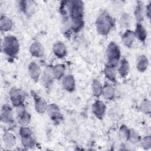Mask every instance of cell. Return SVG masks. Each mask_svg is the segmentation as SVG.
<instances>
[{
  "mask_svg": "<svg viewBox=\"0 0 151 151\" xmlns=\"http://www.w3.org/2000/svg\"><path fill=\"white\" fill-rule=\"evenodd\" d=\"M119 136L123 141L128 140L129 137V129L124 125L122 126L119 130Z\"/></svg>",
  "mask_w": 151,
  "mask_h": 151,
  "instance_id": "30",
  "label": "cell"
},
{
  "mask_svg": "<svg viewBox=\"0 0 151 151\" xmlns=\"http://www.w3.org/2000/svg\"><path fill=\"white\" fill-rule=\"evenodd\" d=\"M135 38L134 32L130 30H127L122 37V41L123 44L127 47H131Z\"/></svg>",
  "mask_w": 151,
  "mask_h": 151,
  "instance_id": "15",
  "label": "cell"
},
{
  "mask_svg": "<svg viewBox=\"0 0 151 151\" xmlns=\"http://www.w3.org/2000/svg\"><path fill=\"white\" fill-rule=\"evenodd\" d=\"M3 140L5 145L8 147H12L16 143L15 136L10 132H5L3 135Z\"/></svg>",
  "mask_w": 151,
  "mask_h": 151,
  "instance_id": "21",
  "label": "cell"
},
{
  "mask_svg": "<svg viewBox=\"0 0 151 151\" xmlns=\"http://www.w3.org/2000/svg\"><path fill=\"white\" fill-rule=\"evenodd\" d=\"M101 94H103V97L106 100H111L114 97V95H115L114 88L111 85L106 82L104 86L103 87Z\"/></svg>",
  "mask_w": 151,
  "mask_h": 151,
  "instance_id": "16",
  "label": "cell"
},
{
  "mask_svg": "<svg viewBox=\"0 0 151 151\" xmlns=\"http://www.w3.org/2000/svg\"><path fill=\"white\" fill-rule=\"evenodd\" d=\"M17 113L19 124L22 126H26L29 123L31 117L29 114L26 111L23 104L17 107Z\"/></svg>",
  "mask_w": 151,
  "mask_h": 151,
  "instance_id": "6",
  "label": "cell"
},
{
  "mask_svg": "<svg viewBox=\"0 0 151 151\" xmlns=\"http://www.w3.org/2000/svg\"><path fill=\"white\" fill-rule=\"evenodd\" d=\"M146 15H147L148 18H150V4H149L146 7Z\"/></svg>",
  "mask_w": 151,
  "mask_h": 151,
  "instance_id": "33",
  "label": "cell"
},
{
  "mask_svg": "<svg viewBox=\"0 0 151 151\" xmlns=\"http://www.w3.org/2000/svg\"><path fill=\"white\" fill-rule=\"evenodd\" d=\"M129 140H131L132 142H137L139 140V136L138 133L133 129L129 130Z\"/></svg>",
  "mask_w": 151,
  "mask_h": 151,
  "instance_id": "31",
  "label": "cell"
},
{
  "mask_svg": "<svg viewBox=\"0 0 151 151\" xmlns=\"http://www.w3.org/2000/svg\"><path fill=\"white\" fill-rule=\"evenodd\" d=\"M1 120L5 123H11L13 121L12 110L10 106L5 104L4 105L1 114Z\"/></svg>",
  "mask_w": 151,
  "mask_h": 151,
  "instance_id": "10",
  "label": "cell"
},
{
  "mask_svg": "<svg viewBox=\"0 0 151 151\" xmlns=\"http://www.w3.org/2000/svg\"><path fill=\"white\" fill-rule=\"evenodd\" d=\"M107 63L106 66L115 68L119 63L120 57V50L119 47L114 42H111L106 49Z\"/></svg>",
  "mask_w": 151,
  "mask_h": 151,
  "instance_id": "3",
  "label": "cell"
},
{
  "mask_svg": "<svg viewBox=\"0 0 151 151\" xmlns=\"http://www.w3.org/2000/svg\"><path fill=\"white\" fill-rule=\"evenodd\" d=\"M63 87L66 91L68 92H73L75 90L76 83L73 75L68 74L66 76L62 82Z\"/></svg>",
  "mask_w": 151,
  "mask_h": 151,
  "instance_id": "11",
  "label": "cell"
},
{
  "mask_svg": "<svg viewBox=\"0 0 151 151\" xmlns=\"http://www.w3.org/2000/svg\"><path fill=\"white\" fill-rule=\"evenodd\" d=\"M53 52L58 58H62L67 55V48L62 42H57L53 45Z\"/></svg>",
  "mask_w": 151,
  "mask_h": 151,
  "instance_id": "13",
  "label": "cell"
},
{
  "mask_svg": "<svg viewBox=\"0 0 151 151\" xmlns=\"http://www.w3.org/2000/svg\"><path fill=\"white\" fill-rule=\"evenodd\" d=\"M71 27L74 32L79 31L84 25V21L83 19L71 20Z\"/></svg>",
  "mask_w": 151,
  "mask_h": 151,
  "instance_id": "28",
  "label": "cell"
},
{
  "mask_svg": "<svg viewBox=\"0 0 151 151\" xmlns=\"http://www.w3.org/2000/svg\"><path fill=\"white\" fill-rule=\"evenodd\" d=\"M106 109L105 104L100 100L96 101L92 105V111L95 116L99 119H102L104 116Z\"/></svg>",
  "mask_w": 151,
  "mask_h": 151,
  "instance_id": "8",
  "label": "cell"
},
{
  "mask_svg": "<svg viewBox=\"0 0 151 151\" xmlns=\"http://www.w3.org/2000/svg\"><path fill=\"white\" fill-rule=\"evenodd\" d=\"M68 8L71 20L83 19V3L81 1L67 2Z\"/></svg>",
  "mask_w": 151,
  "mask_h": 151,
  "instance_id": "4",
  "label": "cell"
},
{
  "mask_svg": "<svg viewBox=\"0 0 151 151\" xmlns=\"http://www.w3.org/2000/svg\"><path fill=\"white\" fill-rule=\"evenodd\" d=\"M136 37L141 42H145L147 37V31L145 27L140 23H137L136 26L135 31L134 32Z\"/></svg>",
  "mask_w": 151,
  "mask_h": 151,
  "instance_id": "18",
  "label": "cell"
},
{
  "mask_svg": "<svg viewBox=\"0 0 151 151\" xmlns=\"http://www.w3.org/2000/svg\"><path fill=\"white\" fill-rule=\"evenodd\" d=\"M134 16L138 21H142L143 19V6L142 2H138L135 10H134Z\"/></svg>",
  "mask_w": 151,
  "mask_h": 151,
  "instance_id": "26",
  "label": "cell"
},
{
  "mask_svg": "<svg viewBox=\"0 0 151 151\" xmlns=\"http://www.w3.org/2000/svg\"><path fill=\"white\" fill-rule=\"evenodd\" d=\"M9 96L11 103L14 106L17 107L23 104L25 100V94L21 89L12 88L10 91Z\"/></svg>",
  "mask_w": 151,
  "mask_h": 151,
  "instance_id": "5",
  "label": "cell"
},
{
  "mask_svg": "<svg viewBox=\"0 0 151 151\" xmlns=\"http://www.w3.org/2000/svg\"><path fill=\"white\" fill-rule=\"evenodd\" d=\"M32 96L34 100L35 109L36 111L40 114L44 113L47 111L48 107V105L45 100L32 91Z\"/></svg>",
  "mask_w": 151,
  "mask_h": 151,
  "instance_id": "7",
  "label": "cell"
},
{
  "mask_svg": "<svg viewBox=\"0 0 151 151\" xmlns=\"http://www.w3.org/2000/svg\"><path fill=\"white\" fill-rule=\"evenodd\" d=\"M21 139L22 145L25 147L30 148L35 146V140H34L32 134L21 136Z\"/></svg>",
  "mask_w": 151,
  "mask_h": 151,
  "instance_id": "25",
  "label": "cell"
},
{
  "mask_svg": "<svg viewBox=\"0 0 151 151\" xmlns=\"http://www.w3.org/2000/svg\"><path fill=\"white\" fill-rule=\"evenodd\" d=\"M113 25V19L106 12L100 14L96 21L97 31L102 35H107Z\"/></svg>",
  "mask_w": 151,
  "mask_h": 151,
  "instance_id": "1",
  "label": "cell"
},
{
  "mask_svg": "<svg viewBox=\"0 0 151 151\" xmlns=\"http://www.w3.org/2000/svg\"><path fill=\"white\" fill-rule=\"evenodd\" d=\"M130 69V66H129V63L128 61L123 58L122 60L120 67L118 69V72L120 74V76L122 77H125L127 76L129 71Z\"/></svg>",
  "mask_w": 151,
  "mask_h": 151,
  "instance_id": "22",
  "label": "cell"
},
{
  "mask_svg": "<svg viewBox=\"0 0 151 151\" xmlns=\"http://www.w3.org/2000/svg\"><path fill=\"white\" fill-rule=\"evenodd\" d=\"M51 69L54 78L60 80L64 74L65 67L64 64H58L55 65Z\"/></svg>",
  "mask_w": 151,
  "mask_h": 151,
  "instance_id": "20",
  "label": "cell"
},
{
  "mask_svg": "<svg viewBox=\"0 0 151 151\" xmlns=\"http://www.w3.org/2000/svg\"><path fill=\"white\" fill-rule=\"evenodd\" d=\"M140 110L145 114H149L150 112V101L149 100H143L140 104Z\"/></svg>",
  "mask_w": 151,
  "mask_h": 151,
  "instance_id": "29",
  "label": "cell"
},
{
  "mask_svg": "<svg viewBox=\"0 0 151 151\" xmlns=\"http://www.w3.org/2000/svg\"><path fill=\"white\" fill-rule=\"evenodd\" d=\"M28 72L31 78L34 81L38 80L41 73L40 66L35 62H31L29 64Z\"/></svg>",
  "mask_w": 151,
  "mask_h": 151,
  "instance_id": "12",
  "label": "cell"
},
{
  "mask_svg": "<svg viewBox=\"0 0 151 151\" xmlns=\"http://www.w3.org/2000/svg\"><path fill=\"white\" fill-rule=\"evenodd\" d=\"M91 89H92L93 94L95 97H99L101 95L103 86L101 83L97 79L93 80L92 83V86H91Z\"/></svg>",
  "mask_w": 151,
  "mask_h": 151,
  "instance_id": "23",
  "label": "cell"
},
{
  "mask_svg": "<svg viewBox=\"0 0 151 151\" xmlns=\"http://www.w3.org/2000/svg\"><path fill=\"white\" fill-rule=\"evenodd\" d=\"M29 51L31 55L37 58H40L43 56L44 50L43 46L40 42H34L31 44L29 48Z\"/></svg>",
  "mask_w": 151,
  "mask_h": 151,
  "instance_id": "14",
  "label": "cell"
},
{
  "mask_svg": "<svg viewBox=\"0 0 151 151\" xmlns=\"http://www.w3.org/2000/svg\"><path fill=\"white\" fill-rule=\"evenodd\" d=\"M54 76L52 73V69L47 68L45 70L43 75V81L45 85L50 86L52 82Z\"/></svg>",
  "mask_w": 151,
  "mask_h": 151,
  "instance_id": "27",
  "label": "cell"
},
{
  "mask_svg": "<svg viewBox=\"0 0 151 151\" xmlns=\"http://www.w3.org/2000/svg\"><path fill=\"white\" fill-rule=\"evenodd\" d=\"M2 48L4 53L11 57H15L19 50V43L18 39L12 35L4 38L2 44Z\"/></svg>",
  "mask_w": 151,
  "mask_h": 151,
  "instance_id": "2",
  "label": "cell"
},
{
  "mask_svg": "<svg viewBox=\"0 0 151 151\" xmlns=\"http://www.w3.org/2000/svg\"><path fill=\"white\" fill-rule=\"evenodd\" d=\"M141 145L142 147L145 149H148L151 146V137L150 136L145 137L142 140Z\"/></svg>",
  "mask_w": 151,
  "mask_h": 151,
  "instance_id": "32",
  "label": "cell"
},
{
  "mask_svg": "<svg viewBox=\"0 0 151 151\" xmlns=\"http://www.w3.org/2000/svg\"><path fill=\"white\" fill-rule=\"evenodd\" d=\"M47 111L50 117L55 122H58L62 118L59 107L54 103L48 105Z\"/></svg>",
  "mask_w": 151,
  "mask_h": 151,
  "instance_id": "9",
  "label": "cell"
},
{
  "mask_svg": "<svg viewBox=\"0 0 151 151\" xmlns=\"http://www.w3.org/2000/svg\"><path fill=\"white\" fill-rule=\"evenodd\" d=\"M104 74L106 77L113 83L116 81V73L114 68L106 66L104 69Z\"/></svg>",
  "mask_w": 151,
  "mask_h": 151,
  "instance_id": "24",
  "label": "cell"
},
{
  "mask_svg": "<svg viewBox=\"0 0 151 151\" xmlns=\"http://www.w3.org/2000/svg\"><path fill=\"white\" fill-rule=\"evenodd\" d=\"M136 68L140 72L145 71L149 65V61L145 55H139L136 60Z\"/></svg>",
  "mask_w": 151,
  "mask_h": 151,
  "instance_id": "17",
  "label": "cell"
},
{
  "mask_svg": "<svg viewBox=\"0 0 151 151\" xmlns=\"http://www.w3.org/2000/svg\"><path fill=\"white\" fill-rule=\"evenodd\" d=\"M13 23L10 18L2 15L0 18V29L1 31L6 32L11 30L12 28Z\"/></svg>",
  "mask_w": 151,
  "mask_h": 151,
  "instance_id": "19",
  "label": "cell"
}]
</instances>
